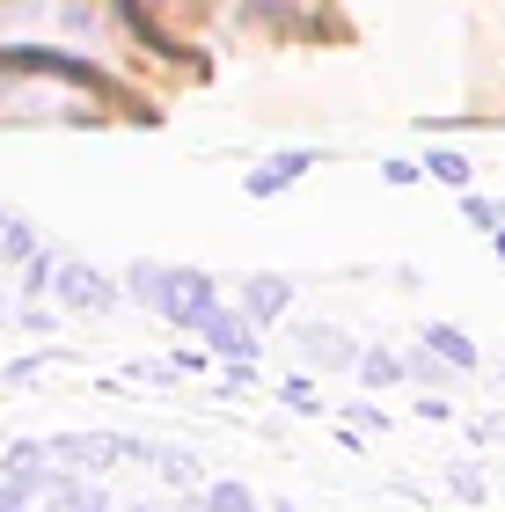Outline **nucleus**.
<instances>
[{
    "label": "nucleus",
    "mask_w": 505,
    "mask_h": 512,
    "mask_svg": "<svg viewBox=\"0 0 505 512\" xmlns=\"http://www.w3.org/2000/svg\"><path fill=\"white\" fill-rule=\"evenodd\" d=\"M125 300L154 308L162 322H176V330H198V322L220 308L213 278L191 271V264H132V271H125Z\"/></svg>",
    "instance_id": "obj_1"
},
{
    "label": "nucleus",
    "mask_w": 505,
    "mask_h": 512,
    "mask_svg": "<svg viewBox=\"0 0 505 512\" xmlns=\"http://www.w3.org/2000/svg\"><path fill=\"white\" fill-rule=\"evenodd\" d=\"M154 439H132V432H52V461L66 476H110V469H154Z\"/></svg>",
    "instance_id": "obj_2"
},
{
    "label": "nucleus",
    "mask_w": 505,
    "mask_h": 512,
    "mask_svg": "<svg viewBox=\"0 0 505 512\" xmlns=\"http://www.w3.org/2000/svg\"><path fill=\"white\" fill-rule=\"evenodd\" d=\"M52 300L66 315H110L125 300V286L110 271H96V264H81V256H59V278H52Z\"/></svg>",
    "instance_id": "obj_3"
},
{
    "label": "nucleus",
    "mask_w": 505,
    "mask_h": 512,
    "mask_svg": "<svg viewBox=\"0 0 505 512\" xmlns=\"http://www.w3.org/2000/svg\"><path fill=\"white\" fill-rule=\"evenodd\" d=\"M293 344H301V366H308V374H359V344L344 337L337 322H301Z\"/></svg>",
    "instance_id": "obj_4"
},
{
    "label": "nucleus",
    "mask_w": 505,
    "mask_h": 512,
    "mask_svg": "<svg viewBox=\"0 0 505 512\" xmlns=\"http://www.w3.org/2000/svg\"><path fill=\"white\" fill-rule=\"evenodd\" d=\"M198 337H205V352L227 359V366H249V359L264 352V344H257V322H249V315H227V308L205 315V322H198Z\"/></svg>",
    "instance_id": "obj_5"
},
{
    "label": "nucleus",
    "mask_w": 505,
    "mask_h": 512,
    "mask_svg": "<svg viewBox=\"0 0 505 512\" xmlns=\"http://www.w3.org/2000/svg\"><path fill=\"white\" fill-rule=\"evenodd\" d=\"M37 512H118V498L103 491V476H66L59 469V483L37 498Z\"/></svg>",
    "instance_id": "obj_6"
},
{
    "label": "nucleus",
    "mask_w": 505,
    "mask_h": 512,
    "mask_svg": "<svg viewBox=\"0 0 505 512\" xmlns=\"http://www.w3.org/2000/svg\"><path fill=\"white\" fill-rule=\"evenodd\" d=\"M286 308H293V278H279V271L242 278V315H249V322H279Z\"/></svg>",
    "instance_id": "obj_7"
},
{
    "label": "nucleus",
    "mask_w": 505,
    "mask_h": 512,
    "mask_svg": "<svg viewBox=\"0 0 505 512\" xmlns=\"http://www.w3.org/2000/svg\"><path fill=\"white\" fill-rule=\"evenodd\" d=\"M315 169V154H271L264 169H249V198H271V191H286V183H301Z\"/></svg>",
    "instance_id": "obj_8"
},
{
    "label": "nucleus",
    "mask_w": 505,
    "mask_h": 512,
    "mask_svg": "<svg viewBox=\"0 0 505 512\" xmlns=\"http://www.w3.org/2000/svg\"><path fill=\"white\" fill-rule=\"evenodd\" d=\"M154 476H162L169 491H205V461L191 447H162V454H154Z\"/></svg>",
    "instance_id": "obj_9"
},
{
    "label": "nucleus",
    "mask_w": 505,
    "mask_h": 512,
    "mask_svg": "<svg viewBox=\"0 0 505 512\" xmlns=\"http://www.w3.org/2000/svg\"><path fill=\"white\" fill-rule=\"evenodd\" d=\"M425 352H440L454 374H476V344L454 330V322H432V330H425Z\"/></svg>",
    "instance_id": "obj_10"
},
{
    "label": "nucleus",
    "mask_w": 505,
    "mask_h": 512,
    "mask_svg": "<svg viewBox=\"0 0 505 512\" xmlns=\"http://www.w3.org/2000/svg\"><path fill=\"white\" fill-rule=\"evenodd\" d=\"M198 498H205V512H264V498L249 491V483H235V476H213Z\"/></svg>",
    "instance_id": "obj_11"
},
{
    "label": "nucleus",
    "mask_w": 505,
    "mask_h": 512,
    "mask_svg": "<svg viewBox=\"0 0 505 512\" xmlns=\"http://www.w3.org/2000/svg\"><path fill=\"white\" fill-rule=\"evenodd\" d=\"M52 278H59V256L37 249L30 264H22V300H44V293H52Z\"/></svg>",
    "instance_id": "obj_12"
},
{
    "label": "nucleus",
    "mask_w": 505,
    "mask_h": 512,
    "mask_svg": "<svg viewBox=\"0 0 505 512\" xmlns=\"http://www.w3.org/2000/svg\"><path fill=\"white\" fill-rule=\"evenodd\" d=\"M44 242H37V227L22 220V213H8V235H0V256H15V264H30Z\"/></svg>",
    "instance_id": "obj_13"
},
{
    "label": "nucleus",
    "mask_w": 505,
    "mask_h": 512,
    "mask_svg": "<svg viewBox=\"0 0 505 512\" xmlns=\"http://www.w3.org/2000/svg\"><path fill=\"white\" fill-rule=\"evenodd\" d=\"M403 374H410V359H396V352H359V381L388 388V381H403Z\"/></svg>",
    "instance_id": "obj_14"
},
{
    "label": "nucleus",
    "mask_w": 505,
    "mask_h": 512,
    "mask_svg": "<svg viewBox=\"0 0 505 512\" xmlns=\"http://www.w3.org/2000/svg\"><path fill=\"white\" fill-rule=\"evenodd\" d=\"M425 176H440V183H454V191H469V161L454 154V147H440V154H432V161H425Z\"/></svg>",
    "instance_id": "obj_15"
},
{
    "label": "nucleus",
    "mask_w": 505,
    "mask_h": 512,
    "mask_svg": "<svg viewBox=\"0 0 505 512\" xmlns=\"http://www.w3.org/2000/svg\"><path fill=\"white\" fill-rule=\"evenodd\" d=\"M447 483H454V498H484V476H476V469H454Z\"/></svg>",
    "instance_id": "obj_16"
},
{
    "label": "nucleus",
    "mask_w": 505,
    "mask_h": 512,
    "mask_svg": "<svg viewBox=\"0 0 505 512\" xmlns=\"http://www.w3.org/2000/svg\"><path fill=\"white\" fill-rule=\"evenodd\" d=\"M118 512H169V498H132V505H118Z\"/></svg>",
    "instance_id": "obj_17"
},
{
    "label": "nucleus",
    "mask_w": 505,
    "mask_h": 512,
    "mask_svg": "<svg viewBox=\"0 0 505 512\" xmlns=\"http://www.w3.org/2000/svg\"><path fill=\"white\" fill-rule=\"evenodd\" d=\"M484 439H498V447H505V417H484Z\"/></svg>",
    "instance_id": "obj_18"
},
{
    "label": "nucleus",
    "mask_w": 505,
    "mask_h": 512,
    "mask_svg": "<svg viewBox=\"0 0 505 512\" xmlns=\"http://www.w3.org/2000/svg\"><path fill=\"white\" fill-rule=\"evenodd\" d=\"M271 512H308V505H271Z\"/></svg>",
    "instance_id": "obj_19"
},
{
    "label": "nucleus",
    "mask_w": 505,
    "mask_h": 512,
    "mask_svg": "<svg viewBox=\"0 0 505 512\" xmlns=\"http://www.w3.org/2000/svg\"><path fill=\"white\" fill-rule=\"evenodd\" d=\"M0 461H8V439H0Z\"/></svg>",
    "instance_id": "obj_20"
},
{
    "label": "nucleus",
    "mask_w": 505,
    "mask_h": 512,
    "mask_svg": "<svg viewBox=\"0 0 505 512\" xmlns=\"http://www.w3.org/2000/svg\"><path fill=\"white\" fill-rule=\"evenodd\" d=\"M0 235H8V213H0Z\"/></svg>",
    "instance_id": "obj_21"
},
{
    "label": "nucleus",
    "mask_w": 505,
    "mask_h": 512,
    "mask_svg": "<svg viewBox=\"0 0 505 512\" xmlns=\"http://www.w3.org/2000/svg\"><path fill=\"white\" fill-rule=\"evenodd\" d=\"M0 322H8V300H0Z\"/></svg>",
    "instance_id": "obj_22"
}]
</instances>
